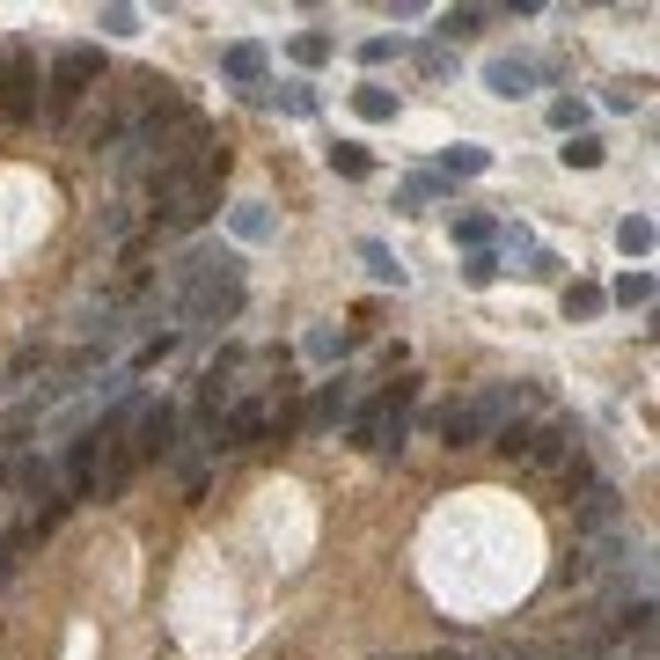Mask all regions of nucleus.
<instances>
[{
  "label": "nucleus",
  "mask_w": 660,
  "mask_h": 660,
  "mask_svg": "<svg viewBox=\"0 0 660 660\" xmlns=\"http://www.w3.org/2000/svg\"><path fill=\"white\" fill-rule=\"evenodd\" d=\"M220 176H228V147H220V154H206L198 170H147L154 220H162V228H198V220L220 206Z\"/></svg>",
  "instance_id": "nucleus-2"
},
{
  "label": "nucleus",
  "mask_w": 660,
  "mask_h": 660,
  "mask_svg": "<svg viewBox=\"0 0 660 660\" xmlns=\"http://www.w3.org/2000/svg\"><path fill=\"white\" fill-rule=\"evenodd\" d=\"M96 30H103V37H140V8H103Z\"/></svg>",
  "instance_id": "nucleus-24"
},
{
  "label": "nucleus",
  "mask_w": 660,
  "mask_h": 660,
  "mask_svg": "<svg viewBox=\"0 0 660 660\" xmlns=\"http://www.w3.org/2000/svg\"><path fill=\"white\" fill-rule=\"evenodd\" d=\"M89 89H103V51L96 45H67L59 59H51V73H45V103H37V111H45L51 125H67L73 103L89 96Z\"/></svg>",
  "instance_id": "nucleus-3"
},
{
  "label": "nucleus",
  "mask_w": 660,
  "mask_h": 660,
  "mask_svg": "<svg viewBox=\"0 0 660 660\" xmlns=\"http://www.w3.org/2000/svg\"><path fill=\"white\" fill-rule=\"evenodd\" d=\"M301 352H309V360H316V367H331V360H338V352H345V338H338V331H331V323H316V331L301 338Z\"/></svg>",
  "instance_id": "nucleus-21"
},
{
  "label": "nucleus",
  "mask_w": 660,
  "mask_h": 660,
  "mask_svg": "<svg viewBox=\"0 0 660 660\" xmlns=\"http://www.w3.org/2000/svg\"><path fill=\"white\" fill-rule=\"evenodd\" d=\"M572 455H580V433H572L565 418H551V426L529 433V463H536V470H565Z\"/></svg>",
  "instance_id": "nucleus-9"
},
{
  "label": "nucleus",
  "mask_w": 660,
  "mask_h": 660,
  "mask_svg": "<svg viewBox=\"0 0 660 660\" xmlns=\"http://www.w3.org/2000/svg\"><path fill=\"white\" fill-rule=\"evenodd\" d=\"M220 73H228L235 89H265V45H228L220 51Z\"/></svg>",
  "instance_id": "nucleus-11"
},
{
  "label": "nucleus",
  "mask_w": 660,
  "mask_h": 660,
  "mask_svg": "<svg viewBox=\"0 0 660 660\" xmlns=\"http://www.w3.org/2000/svg\"><path fill=\"white\" fill-rule=\"evenodd\" d=\"M616 250H624V257H653V220L624 213V220H616Z\"/></svg>",
  "instance_id": "nucleus-18"
},
{
  "label": "nucleus",
  "mask_w": 660,
  "mask_h": 660,
  "mask_svg": "<svg viewBox=\"0 0 660 660\" xmlns=\"http://www.w3.org/2000/svg\"><path fill=\"white\" fill-rule=\"evenodd\" d=\"M170 309L198 331H220V323L243 316V257L235 250H192L170 265Z\"/></svg>",
  "instance_id": "nucleus-1"
},
{
  "label": "nucleus",
  "mask_w": 660,
  "mask_h": 660,
  "mask_svg": "<svg viewBox=\"0 0 660 660\" xmlns=\"http://www.w3.org/2000/svg\"><path fill=\"white\" fill-rule=\"evenodd\" d=\"M176 433H184V418H176V404L162 396V404H140V418H132L125 448H132V463H170V455H176Z\"/></svg>",
  "instance_id": "nucleus-5"
},
{
  "label": "nucleus",
  "mask_w": 660,
  "mask_h": 660,
  "mask_svg": "<svg viewBox=\"0 0 660 660\" xmlns=\"http://www.w3.org/2000/svg\"><path fill=\"white\" fill-rule=\"evenodd\" d=\"M293 59H301V67H323V59H331V37H323V30H301V37H293Z\"/></svg>",
  "instance_id": "nucleus-26"
},
{
  "label": "nucleus",
  "mask_w": 660,
  "mask_h": 660,
  "mask_svg": "<svg viewBox=\"0 0 660 660\" xmlns=\"http://www.w3.org/2000/svg\"><path fill=\"white\" fill-rule=\"evenodd\" d=\"M396 51H404V37H367V45H360V59H367V67H390Z\"/></svg>",
  "instance_id": "nucleus-29"
},
{
  "label": "nucleus",
  "mask_w": 660,
  "mask_h": 660,
  "mask_svg": "<svg viewBox=\"0 0 660 660\" xmlns=\"http://www.w3.org/2000/svg\"><path fill=\"white\" fill-rule=\"evenodd\" d=\"M602 309H610V293L594 287V279H572V287H565V316L572 323H594Z\"/></svg>",
  "instance_id": "nucleus-14"
},
{
  "label": "nucleus",
  "mask_w": 660,
  "mask_h": 660,
  "mask_svg": "<svg viewBox=\"0 0 660 660\" xmlns=\"http://www.w3.org/2000/svg\"><path fill=\"white\" fill-rule=\"evenodd\" d=\"M345 412H352V382H345V374H338V382H331V390H323L316 404L301 412V433H331V426H338Z\"/></svg>",
  "instance_id": "nucleus-10"
},
{
  "label": "nucleus",
  "mask_w": 660,
  "mask_h": 660,
  "mask_svg": "<svg viewBox=\"0 0 660 660\" xmlns=\"http://www.w3.org/2000/svg\"><path fill=\"white\" fill-rule=\"evenodd\" d=\"M485 23H491L485 8H448V15H440V37L455 45V37H477V30H485Z\"/></svg>",
  "instance_id": "nucleus-19"
},
{
  "label": "nucleus",
  "mask_w": 660,
  "mask_h": 660,
  "mask_svg": "<svg viewBox=\"0 0 660 660\" xmlns=\"http://www.w3.org/2000/svg\"><path fill=\"white\" fill-rule=\"evenodd\" d=\"M331 170H338V176H367V170H374V162H367V147L338 140V147H331Z\"/></svg>",
  "instance_id": "nucleus-25"
},
{
  "label": "nucleus",
  "mask_w": 660,
  "mask_h": 660,
  "mask_svg": "<svg viewBox=\"0 0 660 660\" xmlns=\"http://www.w3.org/2000/svg\"><path fill=\"white\" fill-rule=\"evenodd\" d=\"M412 396H418V382H396V390H382V396L360 412L352 440H360V448H374V455H396V448H404V426H412Z\"/></svg>",
  "instance_id": "nucleus-4"
},
{
  "label": "nucleus",
  "mask_w": 660,
  "mask_h": 660,
  "mask_svg": "<svg viewBox=\"0 0 660 660\" xmlns=\"http://www.w3.org/2000/svg\"><path fill=\"white\" fill-rule=\"evenodd\" d=\"M543 73H551V67H536L529 51H513V59H491V67H485V89H491V96H507V103H521V96H536Z\"/></svg>",
  "instance_id": "nucleus-8"
},
{
  "label": "nucleus",
  "mask_w": 660,
  "mask_h": 660,
  "mask_svg": "<svg viewBox=\"0 0 660 660\" xmlns=\"http://www.w3.org/2000/svg\"><path fill=\"white\" fill-rule=\"evenodd\" d=\"M558 162H565V170H602V162H610V147L594 140V132H572V140L558 147Z\"/></svg>",
  "instance_id": "nucleus-17"
},
{
  "label": "nucleus",
  "mask_w": 660,
  "mask_h": 660,
  "mask_svg": "<svg viewBox=\"0 0 660 660\" xmlns=\"http://www.w3.org/2000/svg\"><path fill=\"white\" fill-rule=\"evenodd\" d=\"M610 301H616V309H646V301H653V271H624Z\"/></svg>",
  "instance_id": "nucleus-20"
},
{
  "label": "nucleus",
  "mask_w": 660,
  "mask_h": 660,
  "mask_svg": "<svg viewBox=\"0 0 660 660\" xmlns=\"http://www.w3.org/2000/svg\"><path fill=\"white\" fill-rule=\"evenodd\" d=\"M433 660H470V653H455V646H448V653H433Z\"/></svg>",
  "instance_id": "nucleus-30"
},
{
  "label": "nucleus",
  "mask_w": 660,
  "mask_h": 660,
  "mask_svg": "<svg viewBox=\"0 0 660 660\" xmlns=\"http://www.w3.org/2000/svg\"><path fill=\"white\" fill-rule=\"evenodd\" d=\"M271 412H279V404H265V396L228 404V412L213 418V455H220V448H228V455H235V448H257V440L271 433Z\"/></svg>",
  "instance_id": "nucleus-7"
},
{
  "label": "nucleus",
  "mask_w": 660,
  "mask_h": 660,
  "mask_svg": "<svg viewBox=\"0 0 660 660\" xmlns=\"http://www.w3.org/2000/svg\"><path fill=\"white\" fill-rule=\"evenodd\" d=\"M455 243L485 250V243H491V220H485V213H455Z\"/></svg>",
  "instance_id": "nucleus-27"
},
{
  "label": "nucleus",
  "mask_w": 660,
  "mask_h": 660,
  "mask_svg": "<svg viewBox=\"0 0 660 660\" xmlns=\"http://www.w3.org/2000/svg\"><path fill=\"white\" fill-rule=\"evenodd\" d=\"M37 103H45V81H37V59L30 51H0V111L15 125L37 118Z\"/></svg>",
  "instance_id": "nucleus-6"
},
{
  "label": "nucleus",
  "mask_w": 660,
  "mask_h": 660,
  "mask_svg": "<svg viewBox=\"0 0 660 660\" xmlns=\"http://www.w3.org/2000/svg\"><path fill=\"white\" fill-rule=\"evenodd\" d=\"M228 228H235V243H271V206H257V198H243V206L228 213Z\"/></svg>",
  "instance_id": "nucleus-12"
},
{
  "label": "nucleus",
  "mask_w": 660,
  "mask_h": 660,
  "mask_svg": "<svg viewBox=\"0 0 660 660\" xmlns=\"http://www.w3.org/2000/svg\"><path fill=\"white\" fill-rule=\"evenodd\" d=\"M352 111H360L367 125H390V118H396V89H382V81H367V89H352Z\"/></svg>",
  "instance_id": "nucleus-16"
},
{
  "label": "nucleus",
  "mask_w": 660,
  "mask_h": 660,
  "mask_svg": "<svg viewBox=\"0 0 660 660\" xmlns=\"http://www.w3.org/2000/svg\"><path fill=\"white\" fill-rule=\"evenodd\" d=\"M440 170H448V176H485L491 154H485V147H448V162H440Z\"/></svg>",
  "instance_id": "nucleus-22"
},
{
  "label": "nucleus",
  "mask_w": 660,
  "mask_h": 660,
  "mask_svg": "<svg viewBox=\"0 0 660 660\" xmlns=\"http://www.w3.org/2000/svg\"><path fill=\"white\" fill-rule=\"evenodd\" d=\"M360 265L374 271L382 287H404V279H412V271H404V257H396L390 243H374V235H367V243H360Z\"/></svg>",
  "instance_id": "nucleus-13"
},
{
  "label": "nucleus",
  "mask_w": 660,
  "mask_h": 660,
  "mask_svg": "<svg viewBox=\"0 0 660 660\" xmlns=\"http://www.w3.org/2000/svg\"><path fill=\"white\" fill-rule=\"evenodd\" d=\"M463 279H470V287H491V279H499V257H491V250H470Z\"/></svg>",
  "instance_id": "nucleus-28"
},
{
  "label": "nucleus",
  "mask_w": 660,
  "mask_h": 660,
  "mask_svg": "<svg viewBox=\"0 0 660 660\" xmlns=\"http://www.w3.org/2000/svg\"><path fill=\"white\" fill-rule=\"evenodd\" d=\"M551 125H558L565 140H572V132H587V103L580 96H558V103H551Z\"/></svg>",
  "instance_id": "nucleus-23"
},
{
  "label": "nucleus",
  "mask_w": 660,
  "mask_h": 660,
  "mask_svg": "<svg viewBox=\"0 0 660 660\" xmlns=\"http://www.w3.org/2000/svg\"><path fill=\"white\" fill-rule=\"evenodd\" d=\"M250 103H279V111H293V118H309V111H316V89H309V81H287V89H250Z\"/></svg>",
  "instance_id": "nucleus-15"
}]
</instances>
